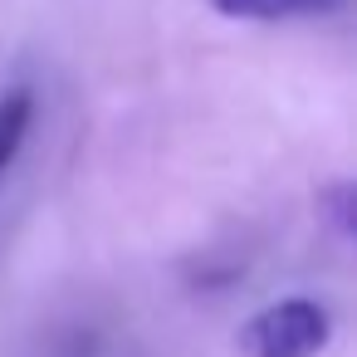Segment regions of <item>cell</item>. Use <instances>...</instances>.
Instances as JSON below:
<instances>
[{"label":"cell","instance_id":"cell-1","mask_svg":"<svg viewBox=\"0 0 357 357\" xmlns=\"http://www.w3.org/2000/svg\"><path fill=\"white\" fill-rule=\"evenodd\" d=\"M333 337V318L318 298H279L269 308H259L245 328H240V347L245 357H318Z\"/></svg>","mask_w":357,"mask_h":357},{"label":"cell","instance_id":"cell-2","mask_svg":"<svg viewBox=\"0 0 357 357\" xmlns=\"http://www.w3.org/2000/svg\"><path fill=\"white\" fill-rule=\"evenodd\" d=\"M225 20H308V15H333L342 0H206Z\"/></svg>","mask_w":357,"mask_h":357},{"label":"cell","instance_id":"cell-3","mask_svg":"<svg viewBox=\"0 0 357 357\" xmlns=\"http://www.w3.org/2000/svg\"><path fill=\"white\" fill-rule=\"evenodd\" d=\"M30 123H35V93L30 89H10L6 98H0V172L20 157Z\"/></svg>","mask_w":357,"mask_h":357},{"label":"cell","instance_id":"cell-4","mask_svg":"<svg viewBox=\"0 0 357 357\" xmlns=\"http://www.w3.org/2000/svg\"><path fill=\"white\" fill-rule=\"evenodd\" d=\"M347 196H352V186H347V181H333V186H328V201H323V206L333 211V225H337L342 235L352 230V211H347Z\"/></svg>","mask_w":357,"mask_h":357}]
</instances>
